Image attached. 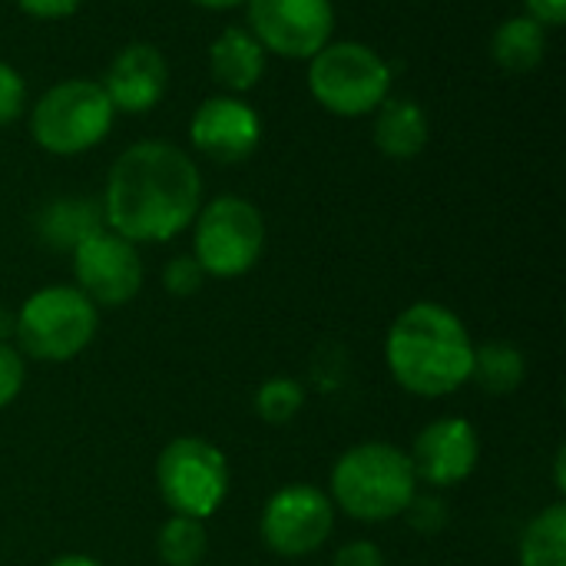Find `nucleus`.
I'll return each instance as SVG.
<instances>
[{"label": "nucleus", "mask_w": 566, "mask_h": 566, "mask_svg": "<svg viewBox=\"0 0 566 566\" xmlns=\"http://www.w3.org/2000/svg\"><path fill=\"white\" fill-rule=\"evenodd\" d=\"M209 551L202 521L172 514L156 534V554L166 566H199Z\"/></svg>", "instance_id": "nucleus-21"}, {"label": "nucleus", "mask_w": 566, "mask_h": 566, "mask_svg": "<svg viewBox=\"0 0 566 566\" xmlns=\"http://www.w3.org/2000/svg\"><path fill=\"white\" fill-rule=\"evenodd\" d=\"M527 17L541 27H560L566 20V0H527Z\"/></svg>", "instance_id": "nucleus-28"}, {"label": "nucleus", "mask_w": 566, "mask_h": 566, "mask_svg": "<svg viewBox=\"0 0 566 566\" xmlns=\"http://www.w3.org/2000/svg\"><path fill=\"white\" fill-rule=\"evenodd\" d=\"M491 53L507 73H527L547 53V27L534 17H507L494 33Z\"/></svg>", "instance_id": "nucleus-18"}, {"label": "nucleus", "mask_w": 566, "mask_h": 566, "mask_svg": "<svg viewBox=\"0 0 566 566\" xmlns=\"http://www.w3.org/2000/svg\"><path fill=\"white\" fill-rule=\"evenodd\" d=\"M192 259L212 279L245 275L265 249V222L249 199L219 196L196 216Z\"/></svg>", "instance_id": "nucleus-8"}, {"label": "nucleus", "mask_w": 566, "mask_h": 566, "mask_svg": "<svg viewBox=\"0 0 566 566\" xmlns=\"http://www.w3.org/2000/svg\"><path fill=\"white\" fill-rule=\"evenodd\" d=\"M335 531V504L315 484L279 488L259 517L262 544L279 557H308L325 547Z\"/></svg>", "instance_id": "nucleus-9"}, {"label": "nucleus", "mask_w": 566, "mask_h": 566, "mask_svg": "<svg viewBox=\"0 0 566 566\" xmlns=\"http://www.w3.org/2000/svg\"><path fill=\"white\" fill-rule=\"evenodd\" d=\"M517 554L521 566H566V507L560 501L531 517Z\"/></svg>", "instance_id": "nucleus-19"}, {"label": "nucleus", "mask_w": 566, "mask_h": 566, "mask_svg": "<svg viewBox=\"0 0 566 566\" xmlns=\"http://www.w3.org/2000/svg\"><path fill=\"white\" fill-rule=\"evenodd\" d=\"M375 146L388 159H415L428 146V116L415 99L395 96L375 109Z\"/></svg>", "instance_id": "nucleus-16"}, {"label": "nucleus", "mask_w": 566, "mask_h": 566, "mask_svg": "<svg viewBox=\"0 0 566 566\" xmlns=\"http://www.w3.org/2000/svg\"><path fill=\"white\" fill-rule=\"evenodd\" d=\"M308 90L335 116H365L388 99L391 70L365 43H328L312 56Z\"/></svg>", "instance_id": "nucleus-6"}, {"label": "nucleus", "mask_w": 566, "mask_h": 566, "mask_svg": "<svg viewBox=\"0 0 566 566\" xmlns=\"http://www.w3.org/2000/svg\"><path fill=\"white\" fill-rule=\"evenodd\" d=\"M209 66L216 83L232 93L252 90L265 73V50L245 27H226L209 50Z\"/></svg>", "instance_id": "nucleus-15"}, {"label": "nucleus", "mask_w": 566, "mask_h": 566, "mask_svg": "<svg viewBox=\"0 0 566 566\" xmlns=\"http://www.w3.org/2000/svg\"><path fill=\"white\" fill-rule=\"evenodd\" d=\"M332 566H385V554L371 541H352V544L338 547Z\"/></svg>", "instance_id": "nucleus-26"}, {"label": "nucleus", "mask_w": 566, "mask_h": 566, "mask_svg": "<svg viewBox=\"0 0 566 566\" xmlns=\"http://www.w3.org/2000/svg\"><path fill=\"white\" fill-rule=\"evenodd\" d=\"M73 275L96 308H119L143 289V259L129 239L99 229L73 249Z\"/></svg>", "instance_id": "nucleus-11"}, {"label": "nucleus", "mask_w": 566, "mask_h": 566, "mask_svg": "<svg viewBox=\"0 0 566 566\" xmlns=\"http://www.w3.org/2000/svg\"><path fill=\"white\" fill-rule=\"evenodd\" d=\"M113 103L99 83L66 80L50 86L30 116V136L53 156H76L106 139L113 126Z\"/></svg>", "instance_id": "nucleus-5"}, {"label": "nucleus", "mask_w": 566, "mask_h": 566, "mask_svg": "<svg viewBox=\"0 0 566 566\" xmlns=\"http://www.w3.org/2000/svg\"><path fill=\"white\" fill-rule=\"evenodd\" d=\"M23 381H27L23 355L17 352V345L0 342V408H7L20 395Z\"/></svg>", "instance_id": "nucleus-24"}, {"label": "nucleus", "mask_w": 566, "mask_h": 566, "mask_svg": "<svg viewBox=\"0 0 566 566\" xmlns=\"http://www.w3.org/2000/svg\"><path fill=\"white\" fill-rule=\"evenodd\" d=\"M471 378L491 391V395H511L524 385L527 378V361L521 355L517 345L511 342H488V345H474V365H471Z\"/></svg>", "instance_id": "nucleus-20"}, {"label": "nucleus", "mask_w": 566, "mask_h": 566, "mask_svg": "<svg viewBox=\"0 0 566 566\" xmlns=\"http://www.w3.org/2000/svg\"><path fill=\"white\" fill-rule=\"evenodd\" d=\"M23 13L36 17V20H60L70 17L83 0H17Z\"/></svg>", "instance_id": "nucleus-27"}, {"label": "nucleus", "mask_w": 566, "mask_h": 566, "mask_svg": "<svg viewBox=\"0 0 566 566\" xmlns=\"http://www.w3.org/2000/svg\"><path fill=\"white\" fill-rule=\"evenodd\" d=\"M305 405V388L289 378V375H279V378H265L255 391V411L262 421L269 424H285L292 421Z\"/></svg>", "instance_id": "nucleus-22"}, {"label": "nucleus", "mask_w": 566, "mask_h": 566, "mask_svg": "<svg viewBox=\"0 0 566 566\" xmlns=\"http://www.w3.org/2000/svg\"><path fill=\"white\" fill-rule=\"evenodd\" d=\"M385 361L405 391L418 398H448L471 381L474 342L448 305L415 302L391 322Z\"/></svg>", "instance_id": "nucleus-2"}, {"label": "nucleus", "mask_w": 566, "mask_h": 566, "mask_svg": "<svg viewBox=\"0 0 566 566\" xmlns=\"http://www.w3.org/2000/svg\"><path fill=\"white\" fill-rule=\"evenodd\" d=\"M192 3H199V7H206V10H229V7H239V3H245V0H192Z\"/></svg>", "instance_id": "nucleus-30"}, {"label": "nucleus", "mask_w": 566, "mask_h": 566, "mask_svg": "<svg viewBox=\"0 0 566 566\" xmlns=\"http://www.w3.org/2000/svg\"><path fill=\"white\" fill-rule=\"evenodd\" d=\"M109 96L113 109L119 113H149L159 106L169 86V66L166 56L153 43H129L116 53V60L106 70V80L99 83Z\"/></svg>", "instance_id": "nucleus-14"}, {"label": "nucleus", "mask_w": 566, "mask_h": 566, "mask_svg": "<svg viewBox=\"0 0 566 566\" xmlns=\"http://www.w3.org/2000/svg\"><path fill=\"white\" fill-rule=\"evenodd\" d=\"M13 335V315L7 308H0V342H7Z\"/></svg>", "instance_id": "nucleus-31"}, {"label": "nucleus", "mask_w": 566, "mask_h": 566, "mask_svg": "<svg viewBox=\"0 0 566 566\" xmlns=\"http://www.w3.org/2000/svg\"><path fill=\"white\" fill-rule=\"evenodd\" d=\"M328 497L335 511L361 524H385L401 517L418 497V478L408 451L388 441H365L348 448L332 468Z\"/></svg>", "instance_id": "nucleus-3"}, {"label": "nucleus", "mask_w": 566, "mask_h": 566, "mask_svg": "<svg viewBox=\"0 0 566 566\" xmlns=\"http://www.w3.org/2000/svg\"><path fill=\"white\" fill-rule=\"evenodd\" d=\"M50 566H103L99 560H93V557H86V554H63V557H56Z\"/></svg>", "instance_id": "nucleus-29"}, {"label": "nucleus", "mask_w": 566, "mask_h": 566, "mask_svg": "<svg viewBox=\"0 0 566 566\" xmlns=\"http://www.w3.org/2000/svg\"><path fill=\"white\" fill-rule=\"evenodd\" d=\"M202 282H206V272H202V265H199L192 255H176V259L163 269V289H166L169 295H179V298L196 295V292L202 289Z\"/></svg>", "instance_id": "nucleus-23"}, {"label": "nucleus", "mask_w": 566, "mask_h": 566, "mask_svg": "<svg viewBox=\"0 0 566 566\" xmlns=\"http://www.w3.org/2000/svg\"><path fill=\"white\" fill-rule=\"evenodd\" d=\"M106 229L103 222V206L93 202V199H53L40 219H36V232L40 239L56 249V252H73L80 242H86L93 232Z\"/></svg>", "instance_id": "nucleus-17"}, {"label": "nucleus", "mask_w": 566, "mask_h": 566, "mask_svg": "<svg viewBox=\"0 0 566 566\" xmlns=\"http://www.w3.org/2000/svg\"><path fill=\"white\" fill-rule=\"evenodd\" d=\"M103 222L136 242H169L189 229L202 209V176L196 163L169 143L129 146L106 176Z\"/></svg>", "instance_id": "nucleus-1"}, {"label": "nucleus", "mask_w": 566, "mask_h": 566, "mask_svg": "<svg viewBox=\"0 0 566 566\" xmlns=\"http://www.w3.org/2000/svg\"><path fill=\"white\" fill-rule=\"evenodd\" d=\"M415 478L431 488H454L468 481L481 461V438L468 418H438L421 428L411 448Z\"/></svg>", "instance_id": "nucleus-12"}, {"label": "nucleus", "mask_w": 566, "mask_h": 566, "mask_svg": "<svg viewBox=\"0 0 566 566\" xmlns=\"http://www.w3.org/2000/svg\"><path fill=\"white\" fill-rule=\"evenodd\" d=\"M99 325L96 305L76 285H46L33 292L13 315L17 352L46 365L83 355Z\"/></svg>", "instance_id": "nucleus-4"}, {"label": "nucleus", "mask_w": 566, "mask_h": 566, "mask_svg": "<svg viewBox=\"0 0 566 566\" xmlns=\"http://www.w3.org/2000/svg\"><path fill=\"white\" fill-rule=\"evenodd\" d=\"M335 30L332 0H249V33L289 60H312Z\"/></svg>", "instance_id": "nucleus-10"}, {"label": "nucleus", "mask_w": 566, "mask_h": 566, "mask_svg": "<svg viewBox=\"0 0 566 566\" xmlns=\"http://www.w3.org/2000/svg\"><path fill=\"white\" fill-rule=\"evenodd\" d=\"M156 488L172 514L206 521L229 494V461L206 438H176L159 451Z\"/></svg>", "instance_id": "nucleus-7"}, {"label": "nucleus", "mask_w": 566, "mask_h": 566, "mask_svg": "<svg viewBox=\"0 0 566 566\" xmlns=\"http://www.w3.org/2000/svg\"><path fill=\"white\" fill-rule=\"evenodd\" d=\"M23 103H27V86H23V76L0 60V126L13 123L20 113H23Z\"/></svg>", "instance_id": "nucleus-25"}, {"label": "nucleus", "mask_w": 566, "mask_h": 566, "mask_svg": "<svg viewBox=\"0 0 566 566\" xmlns=\"http://www.w3.org/2000/svg\"><path fill=\"white\" fill-rule=\"evenodd\" d=\"M189 139L202 156L216 163H242L259 149L262 119L249 103L235 96H212L196 109Z\"/></svg>", "instance_id": "nucleus-13"}]
</instances>
